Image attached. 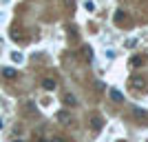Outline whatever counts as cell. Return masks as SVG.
<instances>
[{"label": "cell", "mask_w": 148, "mask_h": 142, "mask_svg": "<svg viewBox=\"0 0 148 142\" xmlns=\"http://www.w3.org/2000/svg\"><path fill=\"white\" fill-rule=\"evenodd\" d=\"M88 124H91V129H93V131H99L102 127H104V120H102V116L93 113V116L88 118Z\"/></svg>", "instance_id": "cell-1"}, {"label": "cell", "mask_w": 148, "mask_h": 142, "mask_svg": "<svg viewBox=\"0 0 148 142\" xmlns=\"http://www.w3.org/2000/svg\"><path fill=\"white\" fill-rule=\"evenodd\" d=\"M108 96H111L113 102H124V93L119 91V89H115V87H111V89H108Z\"/></svg>", "instance_id": "cell-2"}, {"label": "cell", "mask_w": 148, "mask_h": 142, "mask_svg": "<svg viewBox=\"0 0 148 142\" xmlns=\"http://www.w3.org/2000/svg\"><path fill=\"white\" fill-rule=\"evenodd\" d=\"M56 120H58V122H62V124H69V122H71V113H69V111H58L56 113Z\"/></svg>", "instance_id": "cell-3"}, {"label": "cell", "mask_w": 148, "mask_h": 142, "mask_svg": "<svg viewBox=\"0 0 148 142\" xmlns=\"http://www.w3.org/2000/svg\"><path fill=\"white\" fill-rule=\"evenodd\" d=\"M130 85L135 87V89H144L146 82H144V78H139V76H133V78H130Z\"/></svg>", "instance_id": "cell-4"}, {"label": "cell", "mask_w": 148, "mask_h": 142, "mask_svg": "<svg viewBox=\"0 0 148 142\" xmlns=\"http://www.w3.org/2000/svg\"><path fill=\"white\" fill-rule=\"evenodd\" d=\"M42 87L47 89V91H56V80H53V78H44V80H42Z\"/></svg>", "instance_id": "cell-5"}, {"label": "cell", "mask_w": 148, "mask_h": 142, "mask_svg": "<svg viewBox=\"0 0 148 142\" xmlns=\"http://www.w3.org/2000/svg\"><path fill=\"white\" fill-rule=\"evenodd\" d=\"M62 100H64V105H66V107H75V105H77V98H75V96H71V93H66Z\"/></svg>", "instance_id": "cell-6"}, {"label": "cell", "mask_w": 148, "mask_h": 142, "mask_svg": "<svg viewBox=\"0 0 148 142\" xmlns=\"http://www.w3.org/2000/svg\"><path fill=\"white\" fill-rule=\"evenodd\" d=\"M11 60L16 62V64H22V62H25V56H22L20 51H11Z\"/></svg>", "instance_id": "cell-7"}, {"label": "cell", "mask_w": 148, "mask_h": 142, "mask_svg": "<svg viewBox=\"0 0 148 142\" xmlns=\"http://www.w3.org/2000/svg\"><path fill=\"white\" fill-rule=\"evenodd\" d=\"M2 76H5V78H16V69L5 67V69H2Z\"/></svg>", "instance_id": "cell-8"}, {"label": "cell", "mask_w": 148, "mask_h": 142, "mask_svg": "<svg viewBox=\"0 0 148 142\" xmlns=\"http://www.w3.org/2000/svg\"><path fill=\"white\" fill-rule=\"evenodd\" d=\"M142 62H144V58H142V56H133V60H130V67H139Z\"/></svg>", "instance_id": "cell-9"}, {"label": "cell", "mask_w": 148, "mask_h": 142, "mask_svg": "<svg viewBox=\"0 0 148 142\" xmlns=\"http://www.w3.org/2000/svg\"><path fill=\"white\" fill-rule=\"evenodd\" d=\"M122 18H124V11H122V9H117V11H115V22L119 25V22H122Z\"/></svg>", "instance_id": "cell-10"}, {"label": "cell", "mask_w": 148, "mask_h": 142, "mask_svg": "<svg viewBox=\"0 0 148 142\" xmlns=\"http://www.w3.org/2000/svg\"><path fill=\"white\" fill-rule=\"evenodd\" d=\"M84 9H86V11H95V5H93V2H84Z\"/></svg>", "instance_id": "cell-11"}, {"label": "cell", "mask_w": 148, "mask_h": 142, "mask_svg": "<svg viewBox=\"0 0 148 142\" xmlns=\"http://www.w3.org/2000/svg\"><path fill=\"white\" fill-rule=\"evenodd\" d=\"M135 44H137V38H130L128 42H126V47H130V49H133V47H135Z\"/></svg>", "instance_id": "cell-12"}, {"label": "cell", "mask_w": 148, "mask_h": 142, "mask_svg": "<svg viewBox=\"0 0 148 142\" xmlns=\"http://www.w3.org/2000/svg\"><path fill=\"white\" fill-rule=\"evenodd\" d=\"M53 142H64V140H62V138H53Z\"/></svg>", "instance_id": "cell-13"}, {"label": "cell", "mask_w": 148, "mask_h": 142, "mask_svg": "<svg viewBox=\"0 0 148 142\" xmlns=\"http://www.w3.org/2000/svg\"><path fill=\"white\" fill-rule=\"evenodd\" d=\"M2 127H5V120H2V118H0V129H2Z\"/></svg>", "instance_id": "cell-14"}]
</instances>
